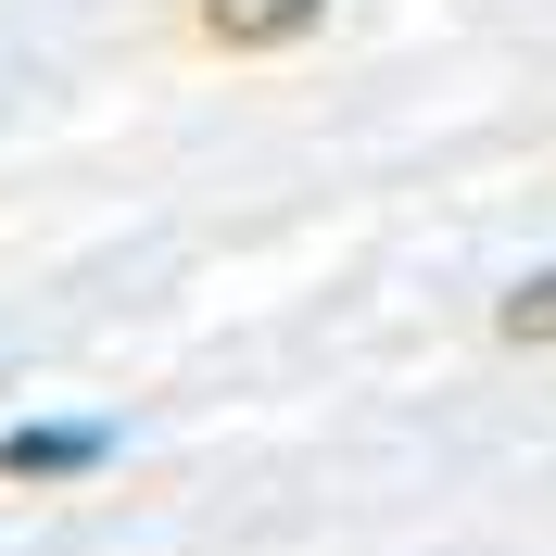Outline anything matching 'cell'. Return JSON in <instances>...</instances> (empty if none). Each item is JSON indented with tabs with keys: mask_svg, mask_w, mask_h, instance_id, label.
Wrapping results in <instances>:
<instances>
[{
	"mask_svg": "<svg viewBox=\"0 0 556 556\" xmlns=\"http://www.w3.org/2000/svg\"><path fill=\"white\" fill-rule=\"evenodd\" d=\"M190 13H203L215 51H291V38H316L329 0H190Z\"/></svg>",
	"mask_w": 556,
	"mask_h": 556,
	"instance_id": "6da1fadb",
	"label": "cell"
},
{
	"mask_svg": "<svg viewBox=\"0 0 556 556\" xmlns=\"http://www.w3.org/2000/svg\"><path fill=\"white\" fill-rule=\"evenodd\" d=\"M493 329H506V342H519V354H531V342H556V266H531L519 291L493 304Z\"/></svg>",
	"mask_w": 556,
	"mask_h": 556,
	"instance_id": "3957f363",
	"label": "cell"
},
{
	"mask_svg": "<svg viewBox=\"0 0 556 556\" xmlns=\"http://www.w3.org/2000/svg\"><path fill=\"white\" fill-rule=\"evenodd\" d=\"M102 455H114V430H13L0 468H13V481H76V468H102Z\"/></svg>",
	"mask_w": 556,
	"mask_h": 556,
	"instance_id": "7a4b0ae2",
	"label": "cell"
}]
</instances>
